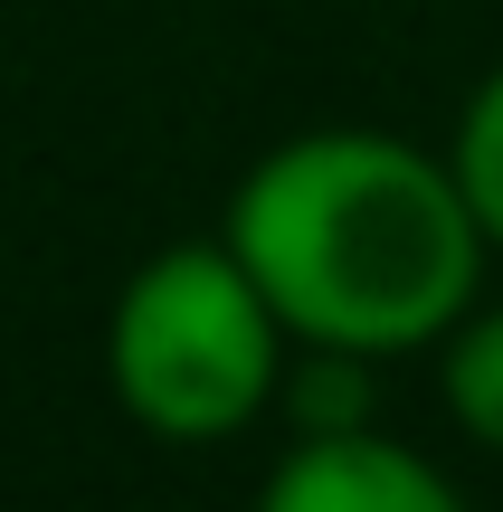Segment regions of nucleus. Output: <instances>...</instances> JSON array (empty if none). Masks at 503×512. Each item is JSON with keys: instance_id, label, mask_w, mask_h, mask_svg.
Returning a JSON list of instances; mask_svg holds the SVG:
<instances>
[{"instance_id": "nucleus-3", "label": "nucleus", "mask_w": 503, "mask_h": 512, "mask_svg": "<svg viewBox=\"0 0 503 512\" xmlns=\"http://www.w3.org/2000/svg\"><path fill=\"white\" fill-rule=\"evenodd\" d=\"M257 512H475V503L418 446L380 437V427H342V437H295L285 446Z\"/></svg>"}, {"instance_id": "nucleus-5", "label": "nucleus", "mask_w": 503, "mask_h": 512, "mask_svg": "<svg viewBox=\"0 0 503 512\" xmlns=\"http://www.w3.org/2000/svg\"><path fill=\"white\" fill-rule=\"evenodd\" d=\"M371 370L361 351H314L304 342V370H285V399L295 408V437H342V427H371Z\"/></svg>"}, {"instance_id": "nucleus-6", "label": "nucleus", "mask_w": 503, "mask_h": 512, "mask_svg": "<svg viewBox=\"0 0 503 512\" xmlns=\"http://www.w3.org/2000/svg\"><path fill=\"white\" fill-rule=\"evenodd\" d=\"M447 162H456V181H466L485 238L503 247V67L466 95V114H456V133H447Z\"/></svg>"}, {"instance_id": "nucleus-2", "label": "nucleus", "mask_w": 503, "mask_h": 512, "mask_svg": "<svg viewBox=\"0 0 503 512\" xmlns=\"http://www.w3.org/2000/svg\"><path fill=\"white\" fill-rule=\"evenodd\" d=\"M285 313L228 238L152 247L105 313V380L143 437L228 446L285 399Z\"/></svg>"}, {"instance_id": "nucleus-4", "label": "nucleus", "mask_w": 503, "mask_h": 512, "mask_svg": "<svg viewBox=\"0 0 503 512\" xmlns=\"http://www.w3.org/2000/svg\"><path fill=\"white\" fill-rule=\"evenodd\" d=\"M437 399L485 456H503V304H475L437 342Z\"/></svg>"}, {"instance_id": "nucleus-1", "label": "nucleus", "mask_w": 503, "mask_h": 512, "mask_svg": "<svg viewBox=\"0 0 503 512\" xmlns=\"http://www.w3.org/2000/svg\"><path fill=\"white\" fill-rule=\"evenodd\" d=\"M219 238L247 256L295 351H437L485 304V219L447 152L371 124H323L257 152Z\"/></svg>"}]
</instances>
